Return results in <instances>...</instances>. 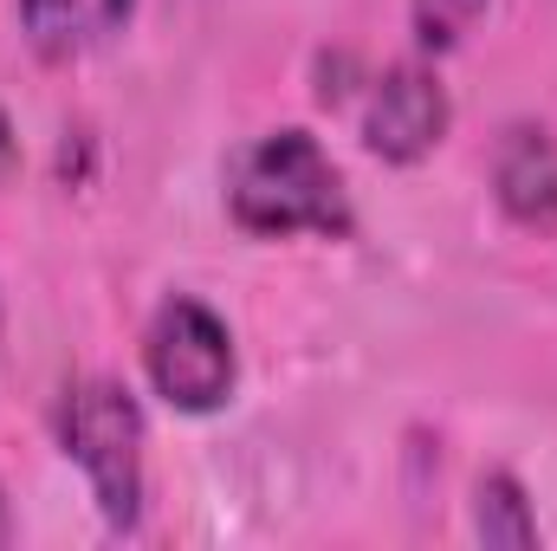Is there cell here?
Returning a JSON list of instances; mask_svg holds the SVG:
<instances>
[{"instance_id":"obj_1","label":"cell","mask_w":557,"mask_h":551,"mask_svg":"<svg viewBox=\"0 0 557 551\" xmlns=\"http://www.w3.org/2000/svg\"><path fill=\"white\" fill-rule=\"evenodd\" d=\"M227 208L247 234H350L344 175L311 131H267L253 149H240L227 175Z\"/></svg>"},{"instance_id":"obj_2","label":"cell","mask_w":557,"mask_h":551,"mask_svg":"<svg viewBox=\"0 0 557 551\" xmlns=\"http://www.w3.org/2000/svg\"><path fill=\"white\" fill-rule=\"evenodd\" d=\"M59 448L85 467L104 519L131 532L143 519V409L111 377H85L59 403Z\"/></svg>"},{"instance_id":"obj_3","label":"cell","mask_w":557,"mask_h":551,"mask_svg":"<svg viewBox=\"0 0 557 551\" xmlns=\"http://www.w3.org/2000/svg\"><path fill=\"white\" fill-rule=\"evenodd\" d=\"M143 370H149L156 396L182 415L221 409L234 396V377H240L227 325L201 298H182V292L156 305L149 338H143Z\"/></svg>"},{"instance_id":"obj_4","label":"cell","mask_w":557,"mask_h":551,"mask_svg":"<svg viewBox=\"0 0 557 551\" xmlns=\"http://www.w3.org/2000/svg\"><path fill=\"white\" fill-rule=\"evenodd\" d=\"M447 91L428 65H389L376 85H370V105H363V143L370 156L383 162H421L434 143L447 137Z\"/></svg>"},{"instance_id":"obj_5","label":"cell","mask_w":557,"mask_h":551,"mask_svg":"<svg viewBox=\"0 0 557 551\" xmlns=\"http://www.w3.org/2000/svg\"><path fill=\"white\" fill-rule=\"evenodd\" d=\"M493 195L519 228H557V143L539 124H512L499 137Z\"/></svg>"},{"instance_id":"obj_6","label":"cell","mask_w":557,"mask_h":551,"mask_svg":"<svg viewBox=\"0 0 557 551\" xmlns=\"http://www.w3.org/2000/svg\"><path fill=\"white\" fill-rule=\"evenodd\" d=\"M137 0H20V26L33 39L39 59H78L91 46H104Z\"/></svg>"},{"instance_id":"obj_7","label":"cell","mask_w":557,"mask_h":551,"mask_svg":"<svg viewBox=\"0 0 557 551\" xmlns=\"http://www.w3.org/2000/svg\"><path fill=\"white\" fill-rule=\"evenodd\" d=\"M473 532L486 546H506V551H532L539 546V519H532V500L512 474H486L473 487Z\"/></svg>"},{"instance_id":"obj_8","label":"cell","mask_w":557,"mask_h":551,"mask_svg":"<svg viewBox=\"0 0 557 551\" xmlns=\"http://www.w3.org/2000/svg\"><path fill=\"white\" fill-rule=\"evenodd\" d=\"M486 13V0H416V39L421 52H454L467 33H473V20Z\"/></svg>"},{"instance_id":"obj_9","label":"cell","mask_w":557,"mask_h":551,"mask_svg":"<svg viewBox=\"0 0 557 551\" xmlns=\"http://www.w3.org/2000/svg\"><path fill=\"white\" fill-rule=\"evenodd\" d=\"M13 156H20V149H13V124H7V111H0V182L13 175Z\"/></svg>"},{"instance_id":"obj_10","label":"cell","mask_w":557,"mask_h":551,"mask_svg":"<svg viewBox=\"0 0 557 551\" xmlns=\"http://www.w3.org/2000/svg\"><path fill=\"white\" fill-rule=\"evenodd\" d=\"M0 546H13V506H7V487H0Z\"/></svg>"}]
</instances>
